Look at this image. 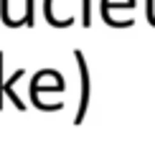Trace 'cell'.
I'll use <instances>...</instances> for the list:
<instances>
[{
  "label": "cell",
  "instance_id": "1",
  "mask_svg": "<svg viewBox=\"0 0 155 150\" xmlns=\"http://www.w3.org/2000/svg\"><path fill=\"white\" fill-rule=\"evenodd\" d=\"M74 58H76V66H79V79H81V89H79V109H76V117H74V125H81L84 117H87V109H89V94H92V84H89V66H87V58L79 48L74 51Z\"/></svg>",
  "mask_w": 155,
  "mask_h": 150
},
{
  "label": "cell",
  "instance_id": "5",
  "mask_svg": "<svg viewBox=\"0 0 155 150\" xmlns=\"http://www.w3.org/2000/svg\"><path fill=\"white\" fill-rule=\"evenodd\" d=\"M3 51H0V109H3V97H5V92H3V87H5V82H3Z\"/></svg>",
  "mask_w": 155,
  "mask_h": 150
},
{
  "label": "cell",
  "instance_id": "3",
  "mask_svg": "<svg viewBox=\"0 0 155 150\" xmlns=\"http://www.w3.org/2000/svg\"><path fill=\"white\" fill-rule=\"evenodd\" d=\"M21 25H25V28L33 25V0H25V13H23L21 21L15 23V28H21Z\"/></svg>",
  "mask_w": 155,
  "mask_h": 150
},
{
  "label": "cell",
  "instance_id": "2",
  "mask_svg": "<svg viewBox=\"0 0 155 150\" xmlns=\"http://www.w3.org/2000/svg\"><path fill=\"white\" fill-rule=\"evenodd\" d=\"M21 76H23V69H18L15 74H13V79H10V82H5V87H3V92H5V94H10V99L15 102V107H18V109H21V112H23V109H25V104H23L21 99H18L15 94H13V84H15L18 79H21Z\"/></svg>",
  "mask_w": 155,
  "mask_h": 150
},
{
  "label": "cell",
  "instance_id": "4",
  "mask_svg": "<svg viewBox=\"0 0 155 150\" xmlns=\"http://www.w3.org/2000/svg\"><path fill=\"white\" fill-rule=\"evenodd\" d=\"M81 25L84 28H89V0H81Z\"/></svg>",
  "mask_w": 155,
  "mask_h": 150
}]
</instances>
